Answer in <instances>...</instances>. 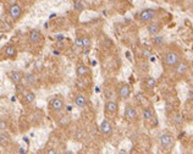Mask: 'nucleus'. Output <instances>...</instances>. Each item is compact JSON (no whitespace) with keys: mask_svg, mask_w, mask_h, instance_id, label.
Segmentation results:
<instances>
[{"mask_svg":"<svg viewBox=\"0 0 193 154\" xmlns=\"http://www.w3.org/2000/svg\"><path fill=\"white\" fill-rule=\"evenodd\" d=\"M181 54L176 50H170L164 54L163 56V64L166 67H175L180 61H181Z\"/></svg>","mask_w":193,"mask_h":154,"instance_id":"obj_1","label":"nucleus"},{"mask_svg":"<svg viewBox=\"0 0 193 154\" xmlns=\"http://www.w3.org/2000/svg\"><path fill=\"white\" fill-rule=\"evenodd\" d=\"M159 144L164 150H171L175 145V137L169 132H164L159 137Z\"/></svg>","mask_w":193,"mask_h":154,"instance_id":"obj_2","label":"nucleus"},{"mask_svg":"<svg viewBox=\"0 0 193 154\" xmlns=\"http://www.w3.org/2000/svg\"><path fill=\"white\" fill-rule=\"evenodd\" d=\"M156 16V10L154 9H144L138 14V20L142 23H149L152 22Z\"/></svg>","mask_w":193,"mask_h":154,"instance_id":"obj_3","label":"nucleus"},{"mask_svg":"<svg viewBox=\"0 0 193 154\" xmlns=\"http://www.w3.org/2000/svg\"><path fill=\"white\" fill-rule=\"evenodd\" d=\"M118 110H119V105H118V102L115 100L109 99L104 105V113L107 116H111V117L115 116L118 114Z\"/></svg>","mask_w":193,"mask_h":154,"instance_id":"obj_4","label":"nucleus"},{"mask_svg":"<svg viewBox=\"0 0 193 154\" xmlns=\"http://www.w3.org/2000/svg\"><path fill=\"white\" fill-rule=\"evenodd\" d=\"M99 132L105 136V137H109L113 135L114 132V127H113V124L109 121V120H103L100 124H99Z\"/></svg>","mask_w":193,"mask_h":154,"instance_id":"obj_5","label":"nucleus"},{"mask_svg":"<svg viewBox=\"0 0 193 154\" xmlns=\"http://www.w3.org/2000/svg\"><path fill=\"white\" fill-rule=\"evenodd\" d=\"M22 14H23L22 8H21L19 4L14 3V4H11V5H10V8H9V15H10V17H11L14 21L20 20V19H21V16H22Z\"/></svg>","mask_w":193,"mask_h":154,"instance_id":"obj_6","label":"nucleus"},{"mask_svg":"<svg viewBox=\"0 0 193 154\" xmlns=\"http://www.w3.org/2000/svg\"><path fill=\"white\" fill-rule=\"evenodd\" d=\"M131 86L127 85V83H122L119 86L118 88V97L121 99V100H126L128 99V97L131 96Z\"/></svg>","mask_w":193,"mask_h":154,"instance_id":"obj_7","label":"nucleus"},{"mask_svg":"<svg viewBox=\"0 0 193 154\" xmlns=\"http://www.w3.org/2000/svg\"><path fill=\"white\" fill-rule=\"evenodd\" d=\"M49 107H50L51 111H54V113H59V111H61V110L64 109V107H65V102H64V99H62L61 97H54V98L50 100Z\"/></svg>","mask_w":193,"mask_h":154,"instance_id":"obj_8","label":"nucleus"},{"mask_svg":"<svg viewBox=\"0 0 193 154\" xmlns=\"http://www.w3.org/2000/svg\"><path fill=\"white\" fill-rule=\"evenodd\" d=\"M175 68V73H176V76H178V77H183L184 75H187V72H188V68H189V65H188V62L186 61V60H182L181 59V61L174 67Z\"/></svg>","mask_w":193,"mask_h":154,"instance_id":"obj_9","label":"nucleus"},{"mask_svg":"<svg viewBox=\"0 0 193 154\" xmlns=\"http://www.w3.org/2000/svg\"><path fill=\"white\" fill-rule=\"evenodd\" d=\"M124 115H125V119H126L128 122H132V121H135V120L137 119V110H136V108H135L133 105L127 104V105L125 107V113H124Z\"/></svg>","mask_w":193,"mask_h":154,"instance_id":"obj_10","label":"nucleus"},{"mask_svg":"<svg viewBox=\"0 0 193 154\" xmlns=\"http://www.w3.org/2000/svg\"><path fill=\"white\" fill-rule=\"evenodd\" d=\"M147 31H148L149 36H152V37L158 36L161 32V23H159V22H149L148 27H147Z\"/></svg>","mask_w":193,"mask_h":154,"instance_id":"obj_11","label":"nucleus"},{"mask_svg":"<svg viewBox=\"0 0 193 154\" xmlns=\"http://www.w3.org/2000/svg\"><path fill=\"white\" fill-rule=\"evenodd\" d=\"M28 39H30V42H31L32 44H38V43L42 42L43 36H42V33H40L38 30H32V31L30 32Z\"/></svg>","mask_w":193,"mask_h":154,"instance_id":"obj_12","label":"nucleus"},{"mask_svg":"<svg viewBox=\"0 0 193 154\" xmlns=\"http://www.w3.org/2000/svg\"><path fill=\"white\" fill-rule=\"evenodd\" d=\"M3 51H4V55H5L8 59H14V58L17 55V49H16V47L12 45V44L6 45V47L3 49Z\"/></svg>","mask_w":193,"mask_h":154,"instance_id":"obj_13","label":"nucleus"},{"mask_svg":"<svg viewBox=\"0 0 193 154\" xmlns=\"http://www.w3.org/2000/svg\"><path fill=\"white\" fill-rule=\"evenodd\" d=\"M9 77H10V80H11L15 85H17V83H20V82L23 81V73H22L21 71H17V70L11 71V72L9 73Z\"/></svg>","mask_w":193,"mask_h":154,"instance_id":"obj_14","label":"nucleus"},{"mask_svg":"<svg viewBox=\"0 0 193 154\" xmlns=\"http://www.w3.org/2000/svg\"><path fill=\"white\" fill-rule=\"evenodd\" d=\"M75 104H76V107H78V108H86L87 104H88V99H87V97H86L84 94L79 93V94H77V96L75 97Z\"/></svg>","mask_w":193,"mask_h":154,"instance_id":"obj_15","label":"nucleus"},{"mask_svg":"<svg viewBox=\"0 0 193 154\" xmlns=\"http://www.w3.org/2000/svg\"><path fill=\"white\" fill-rule=\"evenodd\" d=\"M76 75L78 77H86V76H89L90 75V68L86 65H78L76 67Z\"/></svg>","mask_w":193,"mask_h":154,"instance_id":"obj_16","label":"nucleus"},{"mask_svg":"<svg viewBox=\"0 0 193 154\" xmlns=\"http://www.w3.org/2000/svg\"><path fill=\"white\" fill-rule=\"evenodd\" d=\"M27 87H31V86H34L36 83H37V77H36V75H33V73H27L26 76H25V80L22 81Z\"/></svg>","mask_w":193,"mask_h":154,"instance_id":"obj_17","label":"nucleus"},{"mask_svg":"<svg viewBox=\"0 0 193 154\" xmlns=\"http://www.w3.org/2000/svg\"><path fill=\"white\" fill-rule=\"evenodd\" d=\"M11 143V137L6 132H0V145L2 147H8Z\"/></svg>","mask_w":193,"mask_h":154,"instance_id":"obj_18","label":"nucleus"},{"mask_svg":"<svg viewBox=\"0 0 193 154\" xmlns=\"http://www.w3.org/2000/svg\"><path fill=\"white\" fill-rule=\"evenodd\" d=\"M143 85H144V87L147 89H153L156 86V80L154 79V77H150V76L146 77V79L143 80Z\"/></svg>","mask_w":193,"mask_h":154,"instance_id":"obj_19","label":"nucleus"},{"mask_svg":"<svg viewBox=\"0 0 193 154\" xmlns=\"http://www.w3.org/2000/svg\"><path fill=\"white\" fill-rule=\"evenodd\" d=\"M154 116H155V113H154V109L148 107L143 110V119L146 121H150V120H154Z\"/></svg>","mask_w":193,"mask_h":154,"instance_id":"obj_20","label":"nucleus"},{"mask_svg":"<svg viewBox=\"0 0 193 154\" xmlns=\"http://www.w3.org/2000/svg\"><path fill=\"white\" fill-rule=\"evenodd\" d=\"M34 100H36V94H34L33 92L28 91V92L25 93V96H23V102H25L26 104H32Z\"/></svg>","mask_w":193,"mask_h":154,"instance_id":"obj_21","label":"nucleus"},{"mask_svg":"<svg viewBox=\"0 0 193 154\" xmlns=\"http://www.w3.org/2000/svg\"><path fill=\"white\" fill-rule=\"evenodd\" d=\"M92 45V39L88 37V36H83L82 37V49L84 50H88Z\"/></svg>","mask_w":193,"mask_h":154,"instance_id":"obj_22","label":"nucleus"},{"mask_svg":"<svg viewBox=\"0 0 193 154\" xmlns=\"http://www.w3.org/2000/svg\"><path fill=\"white\" fill-rule=\"evenodd\" d=\"M153 45L154 47H156V48H159V47H163L164 45V37H161V36H154L153 37Z\"/></svg>","mask_w":193,"mask_h":154,"instance_id":"obj_23","label":"nucleus"},{"mask_svg":"<svg viewBox=\"0 0 193 154\" xmlns=\"http://www.w3.org/2000/svg\"><path fill=\"white\" fill-rule=\"evenodd\" d=\"M73 9L76 12H82L84 10V5L82 3V0H76V2H73Z\"/></svg>","mask_w":193,"mask_h":154,"instance_id":"obj_24","label":"nucleus"},{"mask_svg":"<svg viewBox=\"0 0 193 154\" xmlns=\"http://www.w3.org/2000/svg\"><path fill=\"white\" fill-rule=\"evenodd\" d=\"M75 139H77V141H83V139H84V131L81 130V128H78V130L76 131V133H75Z\"/></svg>","mask_w":193,"mask_h":154,"instance_id":"obj_25","label":"nucleus"},{"mask_svg":"<svg viewBox=\"0 0 193 154\" xmlns=\"http://www.w3.org/2000/svg\"><path fill=\"white\" fill-rule=\"evenodd\" d=\"M174 122H175L176 125H181V124L183 122L182 116H181L180 114H176V115H175V117H174Z\"/></svg>","mask_w":193,"mask_h":154,"instance_id":"obj_26","label":"nucleus"},{"mask_svg":"<svg viewBox=\"0 0 193 154\" xmlns=\"http://www.w3.org/2000/svg\"><path fill=\"white\" fill-rule=\"evenodd\" d=\"M68 122H70V119L66 117V116L61 117V120H60V125L61 126H66V125H68Z\"/></svg>","mask_w":193,"mask_h":154,"instance_id":"obj_27","label":"nucleus"},{"mask_svg":"<svg viewBox=\"0 0 193 154\" xmlns=\"http://www.w3.org/2000/svg\"><path fill=\"white\" fill-rule=\"evenodd\" d=\"M8 128V122L5 120H0V130H6Z\"/></svg>","mask_w":193,"mask_h":154,"instance_id":"obj_28","label":"nucleus"},{"mask_svg":"<svg viewBox=\"0 0 193 154\" xmlns=\"http://www.w3.org/2000/svg\"><path fill=\"white\" fill-rule=\"evenodd\" d=\"M75 44H76L78 48H82V37H78V38H76V40H75Z\"/></svg>","mask_w":193,"mask_h":154,"instance_id":"obj_29","label":"nucleus"},{"mask_svg":"<svg viewBox=\"0 0 193 154\" xmlns=\"http://www.w3.org/2000/svg\"><path fill=\"white\" fill-rule=\"evenodd\" d=\"M19 153H20V154H26L27 150H26L25 148H20V149H19Z\"/></svg>","mask_w":193,"mask_h":154,"instance_id":"obj_30","label":"nucleus"},{"mask_svg":"<svg viewBox=\"0 0 193 154\" xmlns=\"http://www.w3.org/2000/svg\"><path fill=\"white\" fill-rule=\"evenodd\" d=\"M171 2H172L174 4H182L183 0H171Z\"/></svg>","mask_w":193,"mask_h":154,"instance_id":"obj_31","label":"nucleus"},{"mask_svg":"<svg viewBox=\"0 0 193 154\" xmlns=\"http://www.w3.org/2000/svg\"><path fill=\"white\" fill-rule=\"evenodd\" d=\"M191 67H192V70H193V61H192V64H191Z\"/></svg>","mask_w":193,"mask_h":154,"instance_id":"obj_32","label":"nucleus"},{"mask_svg":"<svg viewBox=\"0 0 193 154\" xmlns=\"http://www.w3.org/2000/svg\"><path fill=\"white\" fill-rule=\"evenodd\" d=\"M32 2H36V0H32Z\"/></svg>","mask_w":193,"mask_h":154,"instance_id":"obj_33","label":"nucleus"},{"mask_svg":"<svg viewBox=\"0 0 193 154\" xmlns=\"http://www.w3.org/2000/svg\"><path fill=\"white\" fill-rule=\"evenodd\" d=\"M73 2H76V0H73Z\"/></svg>","mask_w":193,"mask_h":154,"instance_id":"obj_34","label":"nucleus"}]
</instances>
